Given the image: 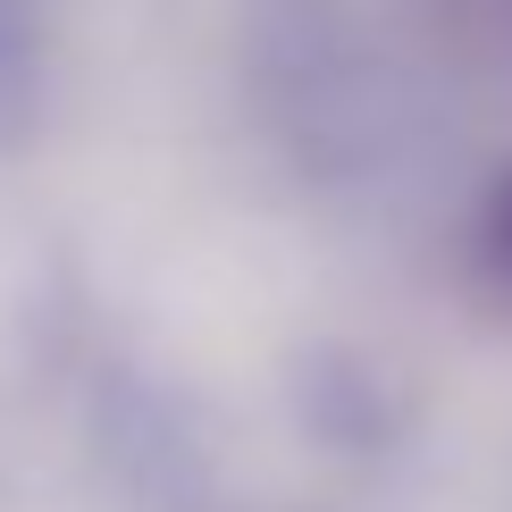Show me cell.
I'll return each mask as SVG.
<instances>
[{"instance_id":"1","label":"cell","mask_w":512,"mask_h":512,"mask_svg":"<svg viewBox=\"0 0 512 512\" xmlns=\"http://www.w3.org/2000/svg\"><path fill=\"white\" fill-rule=\"evenodd\" d=\"M429 17L462 59H487L496 76H512V0H429Z\"/></svg>"},{"instance_id":"2","label":"cell","mask_w":512,"mask_h":512,"mask_svg":"<svg viewBox=\"0 0 512 512\" xmlns=\"http://www.w3.org/2000/svg\"><path fill=\"white\" fill-rule=\"evenodd\" d=\"M479 261H487V277H504L512 286V177L487 194V219H479Z\"/></svg>"},{"instance_id":"3","label":"cell","mask_w":512,"mask_h":512,"mask_svg":"<svg viewBox=\"0 0 512 512\" xmlns=\"http://www.w3.org/2000/svg\"><path fill=\"white\" fill-rule=\"evenodd\" d=\"M26 68H34V51L17 42V17L0 9V93H9V84H26Z\"/></svg>"}]
</instances>
